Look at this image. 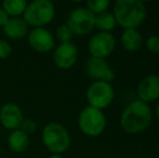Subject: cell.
Returning a JSON list of instances; mask_svg holds the SVG:
<instances>
[{
	"label": "cell",
	"mask_w": 159,
	"mask_h": 158,
	"mask_svg": "<svg viewBox=\"0 0 159 158\" xmlns=\"http://www.w3.org/2000/svg\"><path fill=\"white\" fill-rule=\"evenodd\" d=\"M155 113H156V116H157V118L159 119V103L157 104V106H156V111H155Z\"/></svg>",
	"instance_id": "cell-25"
},
{
	"label": "cell",
	"mask_w": 159,
	"mask_h": 158,
	"mask_svg": "<svg viewBox=\"0 0 159 158\" xmlns=\"http://www.w3.org/2000/svg\"><path fill=\"white\" fill-rule=\"evenodd\" d=\"M26 7L27 2L25 0H6L2 3V9L6 11L9 17H19L20 15H23Z\"/></svg>",
	"instance_id": "cell-18"
},
{
	"label": "cell",
	"mask_w": 159,
	"mask_h": 158,
	"mask_svg": "<svg viewBox=\"0 0 159 158\" xmlns=\"http://www.w3.org/2000/svg\"><path fill=\"white\" fill-rule=\"evenodd\" d=\"M153 113L147 103L135 100L125 107L120 117L121 128L130 134H136L145 131L151 126Z\"/></svg>",
	"instance_id": "cell-1"
},
{
	"label": "cell",
	"mask_w": 159,
	"mask_h": 158,
	"mask_svg": "<svg viewBox=\"0 0 159 158\" xmlns=\"http://www.w3.org/2000/svg\"><path fill=\"white\" fill-rule=\"evenodd\" d=\"M147 50L153 54H159V36L148 37L145 42Z\"/></svg>",
	"instance_id": "cell-22"
},
{
	"label": "cell",
	"mask_w": 159,
	"mask_h": 158,
	"mask_svg": "<svg viewBox=\"0 0 159 158\" xmlns=\"http://www.w3.org/2000/svg\"><path fill=\"white\" fill-rule=\"evenodd\" d=\"M109 6H111L109 0H89L87 1V9L94 15L106 12Z\"/></svg>",
	"instance_id": "cell-19"
},
{
	"label": "cell",
	"mask_w": 159,
	"mask_h": 158,
	"mask_svg": "<svg viewBox=\"0 0 159 158\" xmlns=\"http://www.w3.org/2000/svg\"><path fill=\"white\" fill-rule=\"evenodd\" d=\"M28 25L23 17H10L3 26V33L8 38L17 40L22 39L27 35Z\"/></svg>",
	"instance_id": "cell-14"
},
{
	"label": "cell",
	"mask_w": 159,
	"mask_h": 158,
	"mask_svg": "<svg viewBox=\"0 0 159 158\" xmlns=\"http://www.w3.org/2000/svg\"><path fill=\"white\" fill-rule=\"evenodd\" d=\"M9 15L6 13V11L2 9V7H0V26L3 27L4 25L7 24V22L9 21Z\"/></svg>",
	"instance_id": "cell-24"
},
{
	"label": "cell",
	"mask_w": 159,
	"mask_h": 158,
	"mask_svg": "<svg viewBox=\"0 0 159 158\" xmlns=\"http://www.w3.org/2000/svg\"><path fill=\"white\" fill-rule=\"evenodd\" d=\"M78 126L81 132L88 137H98L106 128V117L101 110L87 106L80 112Z\"/></svg>",
	"instance_id": "cell-5"
},
{
	"label": "cell",
	"mask_w": 159,
	"mask_h": 158,
	"mask_svg": "<svg viewBox=\"0 0 159 158\" xmlns=\"http://www.w3.org/2000/svg\"><path fill=\"white\" fill-rule=\"evenodd\" d=\"M23 119V112L15 103H6L0 108V122L8 130L19 129Z\"/></svg>",
	"instance_id": "cell-13"
},
{
	"label": "cell",
	"mask_w": 159,
	"mask_h": 158,
	"mask_svg": "<svg viewBox=\"0 0 159 158\" xmlns=\"http://www.w3.org/2000/svg\"><path fill=\"white\" fill-rule=\"evenodd\" d=\"M19 129L21 131H23L24 133H26L27 135L28 134H33V133L37 130V124H36L33 119L24 118Z\"/></svg>",
	"instance_id": "cell-21"
},
{
	"label": "cell",
	"mask_w": 159,
	"mask_h": 158,
	"mask_svg": "<svg viewBox=\"0 0 159 158\" xmlns=\"http://www.w3.org/2000/svg\"><path fill=\"white\" fill-rule=\"evenodd\" d=\"M120 41L125 50H127L128 52H135L142 47L143 37L139 29L129 28V29L124 30Z\"/></svg>",
	"instance_id": "cell-15"
},
{
	"label": "cell",
	"mask_w": 159,
	"mask_h": 158,
	"mask_svg": "<svg viewBox=\"0 0 159 158\" xmlns=\"http://www.w3.org/2000/svg\"><path fill=\"white\" fill-rule=\"evenodd\" d=\"M116 25H117V22H116L115 16L113 13L108 12V11L95 15L94 26L101 32L111 33V30H113Z\"/></svg>",
	"instance_id": "cell-17"
},
{
	"label": "cell",
	"mask_w": 159,
	"mask_h": 158,
	"mask_svg": "<svg viewBox=\"0 0 159 158\" xmlns=\"http://www.w3.org/2000/svg\"><path fill=\"white\" fill-rule=\"evenodd\" d=\"M12 53V47L7 40H0V60H6Z\"/></svg>",
	"instance_id": "cell-23"
},
{
	"label": "cell",
	"mask_w": 159,
	"mask_h": 158,
	"mask_svg": "<svg viewBox=\"0 0 159 158\" xmlns=\"http://www.w3.org/2000/svg\"><path fill=\"white\" fill-rule=\"evenodd\" d=\"M49 158H63L61 156V155H57V154H52Z\"/></svg>",
	"instance_id": "cell-26"
},
{
	"label": "cell",
	"mask_w": 159,
	"mask_h": 158,
	"mask_svg": "<svg viewBox=\"0 0 159 158\" xmlns=\"http://www.w3.org/2000/svg\"><path fill=\"white\" fill-rule=\"evenodd\" d=\"M55 16V7L49 0H35L27 4L23 20L28 26L34 28L43 27L53 21Z\"/></svg>",
	"instance_id": "cell-4"
},
{
	"label": "cell",
	"mask_w": 159,
	"mask_h": 158,
	"mask_svg": "<svg viewBox=\"0 0 159 158\" xmlns=\"http://www.w3.org/2000/svg\"><path fill=\"white\" fill-rule=\"evenodd\" d=\"M84 68L87 75L94 81H104L111 84L115 79V72L104 59L89 57L86 62Z\"/></svg>",
	"instance_id": "cell-9"
},
{
	"label": "cell",
	"mask_w": 159,
	"mask_h": 158,
	"mask_svg": "<svg viewBox=\"0 0 159 158\" xmlns=\"http://www.w3.org/2000/svg\"><path fill=\"white\" fill-rule=\"evenodd\" d=\"M28 43L35 51L46 53L54 48V38L50 30L44 27L34 28L28 35Z\"/></svg>",
	"instance_id": "cell-11"
},
{
	"label": "cell",
	"mask_w": 159,
	"mask_h": 158,
	"mask_svg": "<svg viewBox=\"0 0 159 158\" xmlns=\"http://www.w3.org/2000/svg\"><path fill=\"white\" fill-rule=\"evenodd\" d=\"M139 100L148 104L159 99V76L148 75L140 81L136 89Z\"/></svg>",
	"instance_id": "cell-12"
},
{
	"label": "cell",
	"mask_w": 159,
	"mask_h": 158,
	"mask_svg": "<svg viewBox=\"0 0 159 158\" xmlns=\"http://www.w3.org/2000/svg\"><path fill=\"white\" fill-rule=\"evenodd\" d=\"M116 47L115 37L111 33L100 32L95 34L88 43V50L92 57L106 59L113 53Z\"/></svg>",
	"instance_id": "cell-8"
},
{
	"label": "cell",
	"mask_w": 159,
	"mask_h": 158,
	"mask_svg": "<svg viewBox=\"0 0 159 158\" xmlns=\"http://www.w3.org/2000/svg\"><path fill=\"white\" fill-rule=\"evenodd\" d=\"M95 15L87 8H76L69 13L67 17L66 25L71 30L73 35L84 36L92 32L94 26Z\"/></svg>",
	"instance_id": "cell-7"
},
{
	"label": "cell",
	"mask_w": 159,
	"mask_h": 158,
	"mask_svg": "<svg viewBox=\"0 0 159 158\" xmlns=\"http://www.w3.org/2000/svg\"><path fill=\"white\" fill-rule=\"evenodd\" d=\"M78 59V49L73 42L60 43L53 53V62L61 70L71 68Z\"/></svg>",
	"instance_id": "cell-10"
},
{
	"label": "cell",
	"mask_w": 159,
	"mask_h": 158,
	"mask_svg": "<svg viewBox=\"0 0 159 158\" xmlns=\"http://www.w3.org/2000/svg\"><path fill=\"white\" fill-rule=\"evenodd\" d=\"M114 16L125 29L136 28L146 19V8L140 0H118L114 6Z\"/></svg>",
	"instance_id": "cell-2"
},
{
	"label": "cell",
	"mask_w": 159,
	"mask_h": 158,
	"mask_svg": "<svg viewBox=\"0 0 159 158\" xmlns=\"http://www.w3.org/2000/svg\"><path fill=\"white\" fill-rule=\"evenodd\" d=\"M55 35H57V38L60 40L61 43H65V42H71L73 39V33L69 29V27L66 24H62L55 30Z\"/></svg>",
	"instance_id": "cell-20"
},
{
	"label": "cell",
	"mask_w": 159,
	"mask_h": 158,
	"mask_svg": "<svg viewBox=\"0 0 159 158\" xmlns=\"http://www.w3.org/2000/svg\"><path fill=\"white\" fill-rule=\"evenodd\" d=\"M115 97V91L108 82L93 81L87 90V101L90 104L89 106L104 110L108 107Z\"/></svg>",
	"instance_id": "cell-6"
},
{
	"label": "cell",
	"mask_w": 159,
	"mask_h": 158,
	"mask_svg": "<svg viewBox=\"0 0 159 158\" xmlns=\"http://www.w3.org/2000/svg\"><path fill=\"white\" fill-rule=\"evenodd\" d=\"M30 138L20 129L13 130L8 137V146L14 153H23L28 148Z\"/></svg>",
	"instance_id": "cell-16"
},
{
	"label": "cell",
	"mask_w": 159,
	"mask_h": 158,
	"mask_svg": "<svg viewBox=\"0 0 159 158\" xmlns=\"http://www.w3.org/2000/svg\"><path fill=\"white\" fill-rule=\"evenodd\" d=\"M44 146L52 154L61 155L70 146V134L64 126L57 122L48 124L41 132Z\"/></svg>",
	"instance_id": "cell-3"
}]
</instances>
